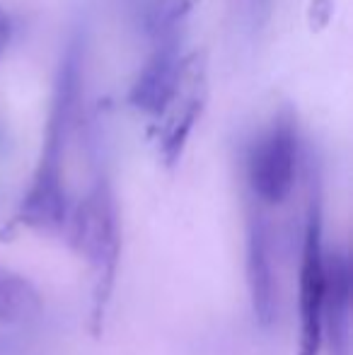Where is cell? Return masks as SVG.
I'll use <instances>...</instances> for the list:
<instances>
[{
  "label": "cell",
  "mask_w": 353,
  "mask_h": 355,
  "mask_svg": "<svg viewBox=\"0 0 353 355\" xmlns=\"http://www.w3.org/2000/svg\"><path fill=\"white\" fill-rule=\"evenodd\" d=\"M83 71H85V32H73L53 83L51 112L46 121L42 155L12 223L29 232L63 239L73 201L66 187V148L78 121Z\"/></svg>",
  "instance_id": "cell-1"
},
{
  "label": "cell",
  "mask_w": 353,
  "mask_h": 355,
  "mask_svg": "<svg viewBox=\"0 0 353 355\" xmlns=\"http://www.w3.org/2000/svg\"><path fill=\"white\" fill-rule=\"evenodd\" d=\"M63 242L89 273V331L99 338L107 327L121 263V218L112 182L102 167L85 193L73 198Z\"/></svg>",
  "instance_id": "cell-2"
},
{
  "label": "cell",
  "mask_w": 353,
  "mask_h": 355,
  "mask_svg": "<svg viewBox=\"0 0 353 355\" xmlns=\"http://www.w3.org/2000/svg\"><path fill=\"white\" fill-rule=\"evenodd\" d=\"M327 285L325 193L320 164L307 162V201L298 261V348L295 355H322V312Z\"/></svg>",
  "instance_id": "cell-3"
},
{
  "label": "cell",
  "mask_w": 353,
  "mask_h": 355,
  "mask_svg": "<svg viewBox=\"0 0 353 355\" xmlns=\"http://www.w3.org/2000/svg\"><path fill=\"white\" fill-rule=\"evenodd\" d=\"M300 143L298 123L291 107H283L273 116L271 126L250 150L245 159V201L261 211H276L286 206L295 191Z\"/></svg>",
  "instance_id": "cell-4"
},
{
  "label": "cell",
  "mask_w": 353,
  "mask_h": 355,
  "mask_svg": "<svg viewBox=\"0 0 353 355\" xmlns=\"http://www.w3.org/2000/svg\"><path fill=\"white\" fill-rule=\"evenodd\" d=\"M208 99V58L206 51H193L182 58L177 83L167 99L165 109L157 119L155 138L162 162L175 167L182 157V150L189 141L196 119L201 116Z\"/></svg>",
  "instance_id": "cell-5"
},
{
  "label": "cell",
  "mask_w": 353,
  "mask_h": 355,
  "mask_svg": "<svg viewBox=\"0 0 353 355\" xmlns=\"http://www.w3.org/2000/svg\"><path fill=\"white\" fill-rule=\"evenodd\" d=\"M351 276L349 247L327 249L322 355H351Z\"/></svg>",
  "instance_id": "cell-6"
},
{
  "label": "cell",
  "mask_w": 353,
  "mask_h": 355,
  "mask_svg": "<svg viewBox=\"0 0 353 355\" xmlns=\"http://www.w3.org/2000/svg\"><path fill=\"white\" fill-rule=\"evenodd\" d=\"M179 51H182L179 29L155 37L153 56L148 58V63L138 73L136 83L128 92V104L133 109L150 114V116H160L177 83L179 63H182Z\"/></svg>",
  "instance_id": "cell-7"
},
{
  "label": "cell",
  "mask_w": 353,
  "mask_h": 355,
  "mask_svg": "<svg viewBox=\"0 0 353 355\" xmlns=\"http://www.w3.org/2000/svg\"><path fill=\"white\" fill-rule=\"evenodd\" d=\"M44 293L22 271L0 263V324L27 327L44 314Z\"/></svg>",
  "instance_id": "cell-8"
},
{
  "label": "cell",
  "mask_w": 353,
  "mask_h": 355,
  "mask_svg": "<svg viewBox=\"0 0 353 355\" xmlns=\"http://www.w3.org/2000/svg\"><path fill=\"white\" fill-rule=\"evenodd\" d=\"M196 3L198 0H150L143 22H146L148 32L153 34V39L162 37L167 32H175L184 15L191 12Z\"/></svg>",
  "instance_id": "cell-9"
},
{
  "label": "cell",
  "mask_w": 353,
  "mask_h": 355,
  "mask_svg": "<svg viewBox=\"0 0 353 355\" xmlns=\"http://www.w3.org/2000/svg\"><path fill=\"white\" fill-rule=\"evenodd\" d=\"M273 0H242V19L250 27V32H259L268 22Z\"/></svg>",
  "instance_id": "cell-10"
},
{
  "label": "cell",
  "mask_w": 353,
  "mask_h": 355,
  "mask_svg": "<svg viewBox=\"0 0 353 355\" xmlns=\"http://www.w3.org/2000/svg\"><path fill=\"white\" fill-rule=\"evenodd\" d=\"M332 12H334V5L332 0H312L310 8H307V22H310V29L320 32L329 24Z\"/></svg>",
  "instance_id": "cell-11"
},
{
  "label": "cell",
  "mask_w": 353,
  "mask_h": 355,
  "mask_svg": "<svg viewBox=\"0 0 353 355\" xmlns=\"http://www.w3.org/2000/svg\"><path fill=\"white\" fill-rule=\"evenodd\" d=\"M10 34H12V22H10V15L0 8V53H3L5 46H8Z\"/></svg>",
  "instance_id": "cell-12"
},
{
  "label": "cell",
  "mask_w": 353,
  "mask_h": 355,
  "mask_svg": "<svg viewBox=\"0 0 353 355\" xmlns=\"http://www.w3.org/2000/svg\"><path fill=\"white\" fill-rule=\"evenodd\" d=\"M131 3L136 5V8H138V5H141V15H143V17H146V8H148L146 0H131Z\"/></svg>",
  "instance_id": "cell-13"
}]
</instances>
